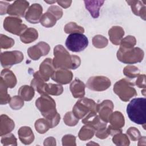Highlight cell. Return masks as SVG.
<instances>
[{
    "label": "cell",
    "mask_w": 146,
    "mask_h": 146,
    "mask_svg": "<svg viewBox=\"0 0 146 146\" xmlns=\"http://www.w3.org/2000/svg\"><path fill=\"white\" fill-rule=\"evenodd\" d=\"M50 50V46L46 42H40L29 47L27 50L29 56L33 60H38L41 56L47 55Z\"/></svg>",
    "instance_id": "obj_11"
},
{
    "label": "cell",
    "mask_w": 146,
    "mask_h": 146,
    "mask_svg": "<svg viewBox=\"0 0 146 146\" xmlns=\"http://www.w3.org/2000/svg\"><path fill=\"white\" fill-rule=\"evenodd\" d=\"M0 86L1 104H6L10 102L11 98L10 95L7 94V87L1 80L0 83Z\"/></svg>",
    "instance_id": "obj_34"
},
{
    "label": "cell",
    "mask_w": 146,
    "mask_h": 146,
    "mask_svg": "<svg viewBox=\"0 0 146 146\" xmlns=\"http://www.w3.org/2000/svg\"><path fill=\"white\" fill-rule=\"evenodd\" d=\"M18 94L25 101H30L34 96L35 91L33 87L25 85L19 88Z\"/></svg>",
    "instance_id": "obj_28"
},
{
    "label": "cell",
    "mask_w": 146,
    "mask_h": 146,
    "mask_svg": "<svg viewBox=\"0 0 146 146\" xmlns=\"http://www.w3.org/2000/svg\"><path fill=\"white\" fill-rule=\"evenodd\" d=\"M3 28L13 34L21 36L27 27L22 23L21 19L17 17H7L3 21Z\"/></svg>",
    "instance_id": "obj_8"
},
{
    "label": "cell",
    "mask_w": 146,
    "mask_h": 146,
    "mask_svg": "<svg viewBox=\"0 0 146 146\" xmlns=\"http://www.w3.org/2000/svg\"><path fill=\"white\" fill-rule=\"evenodd\" d=\"M56 2L58 5L61 6L62 7L66 9L70 6L72 1H57Z\"/></svg>",
    "instance_id": "obj_48"
},
{
    "label": "cell",
    "mask_w": 146,
    "mask_h": 146,
    "mask_svg": "<svg viewBox=\"0 0 146 146\" xmlns=\"http://www.w3.org/2000/svg\"><path fill=\"white\" fill-rule=\"evenodd\" d=\"M65 44L68 50L78 52L83 51L88 46V40L82 33H72L68 36Z\"/></svg>",
    "instance_id": "obj_7"
},
{
    "label": "cell",
    "mask_w": 146,
    "mask_h": 146,
    "mask_svg": "<svg viewBox=\"0 0 146 146\" xmlns=\"http://www.w3.org/2000/svg\"><path fill=\"white\" fill-rule=\"evenodd\" d=\"M108 35L112 43L115 45H119L124 35V31L121 27L113 26L109 30Z\"/></svg>",
    "instance_id": "obj_23"
},
{
    "label": "cell",
    "mask_w": 146,
    "mask_h": 146,
    "mask_svg": "<svg viewBox=\"0 0 146 146\" xmlns=\"http://www.w3.org/2000/svg\"><path fill=\"white\" fill-rule=\"evenodd\" d=\"M92 44L95 47L102 48L108 44L107 39L101 35H96L92 38Z\"/></svg>",
    "instance_id": "obj_35"
},
{
    "label": "cell",
    "mask_w": 146,
    "mask_h": 146,
    "mask_svg": "<svg viewBox=\"0 0 146 146\" xmlns=\"http://www.w3.org/2000/svg\"><path fill=\"white\" fill-rule=\"evenodd\" d=\"M82 121L83 124L92 127L95 131L106 128L107 123L103 121L96 112H90L82 119Z\"/></svg>",
    "instance_id": "obj_14"
},
{
    "label": "cell",
    "mask_w": 146,
    "mask_h": 146,
    "mask_svg": "<svg viewBox=\"0 0 146 146\" xmlns=\"http://www.w3.org/2000/svg\"><path fill=\"white\" fill-rule=\"evenodd\" d=\"M123 73L129 78H135L140 75V71L137 67L134 66H127L124 67Z\"/></svg>",
    "instance_id": "obj_36"
},
{
    "label": "cell",
    "mask_w": 146,
    "mask_h": 146,
    "mask_svg": "<svg viewBox=\"0 0 146 146\" xmlns=\"http://www.w3.org/2000/svg\"><path fill=\"white\" fill-rule=\"evenodd\" d=\"M64 32L67 34H72V33H83L84 32V29L83 27L78 25L75 22H70L66 24L64 29Z\"/></svg>",
    "instance_id": "obj_32"
},
{
    "label": "cell",
    "mask_w": 146,
    "mask_h": 146,
    "mask_svg": "<svg viewBox=\"0 0 146 146\" xmlns=\"http://www.w3.org/2000/svg\"><path fill=\"white\" fill-rule=\"evenodd\" d=\"M136 85L139 88H144L145 87V75H139L137 80H136Z\"/></svg>",
    "instance_id": "obj_45"
},
{
    "label": "cell",
    "mask_w": 146,
    "mask_h": 146,
    "mask_svg": "<svg viewBox=\"0 0 146 146\" xmlns=\"http://www.w3.org/2000/svg\"><path fill=\"white\" fill-rule=\"evenodd\" d=\"M134 84L126 79L117 81L113 86L114 92L123 102H128L129 99L137 95Z\"/></svg>",
    "instance_id": "obj_6"
},
{
    "label": "cell",
    "mask_w": 146,
    "mask_h": 146,
    "mask_svg": "<svg viewBox=\"0 0 146 146\" xmlns=\"http://www.w3.org/2000/svg\"><path fill=\"white\" fill-rule=\"evenodd\" d=\"M144 55V51L139 47L127 48L120 47L116 55L118 60L123 63L135 64L141 62Z\"/></svg>",
    "instance_id": "obj_4"
},
{
    "label": "cell",
    "mask_w": 146,
    "mask_h": 146,
    "mask_svg": "<svg viewBox=\"0 0 146 146\" xmlns=\"http://www.w3.org/2000/svg\"><path fill=\"white\" fill-rule=\"evenodd\" d=\"M85 7L94 18L99 16V10L104 3V1H84Z\"/></svg>",
    "instance_id": "obj_24"
},
{
    "label": "cell",
    "mask_w": 146,
    "mask_h": 146,
    "mask_svg": "<svg viewBox=\"0 0 146 146\" xmlns=\"http://www.w3.org/2000/svg\"><path fill=\"white\" fill-rule=\"evenodd\" d=\"M131 6L132 12L136 15L140 16L145 20V2L144 1H127Z\"/></svg>",
    "instance_id": "obj_21"
},
{
    "label": "cell",
    "mask_w": 146,
    "mask_h": 146,
    "mask_svg": "<svg viewBox=\"0 0 146 146\" xmlns=\"http://www.w3.org/2000/svg\"><path fill=\"white\" fill-rule=\"evenodd\" d=\"M56 68L54 66L52 59L51 58L45 59L39 66V70L38 71L41 78L47 82L51 77Z\"/></svg>",
    "instance_id": "obj_15"
},
{
    "label": "cell",
    "mask_w": 146,
    "mask_h": 146,
    "mask_svg": "<svg viewBox=\"0 0 146 146\" xmlns=\"http://www.w3.org/2000/svg\"><path fill=\"white\" fill-rule=\"evenodd\" d=\"M35 128L39 133L43 134L51 128V127L48 120L45 118H43L39 119L35 121Z\"/></svg>",
    "instance_id": "obj_31"
},
{
    "label": "cell",
    "mask_w": 146,
    "mask_h": 146,
    "mask_svg": "<svg viewBox=\"0 0 146 146\" xmlns=\"http://www.w3.org/2000/svg\"><path fill=\"white\" fill-rule=\"evenodd\" d=\"M23 59V54L19 51H5L1 54V63L5 68L21 63Z\"/></svg>",
    "instance_id": "obj_9"
},
{
    "label": "cell",
    "mask_w": 146,
    "mask_h": 146,
    "mask_svg": "<svg viewBox=\"0 0 146 146\" xmlns=\"http://www.w3.org/2000/svg\"><path fill=\"white\" fill-rule=\"evenodd\" d=\"M44 2H46V3H50V4H52V3H55V2H56V1H44Z\"/></svg>",
    "instance_id": "obj_49"
},
{
    "label": "cell",
    "mask_w": 146,
    "mask_h": 146,
    "mask_svg": "<svg viewBox=\"0 0 146 146\" xmlns=\"http://www.w3.org/2000/svg\"><path fill=\"white\" fill-rule=\"evenodd\" d=\"M85 84L79 79H75L71 82L70 89L75 98H83L85 95Z\"/></svg>",
    "instance_id": "obj_18"
},
{
    "label": "cell",
    "mask_w": 146,
    "mask_h": 146,
    "mask_svg": "<svg viewBox=\"0 0 146 146\" xmlns=\"http://www.w3.org/2000/svg\"><path fill=\"white\" fill-rule=\"evenodd\" d=\"M29 2L26 1H15L10 5L7 10V14L19 17H23L28 10Z\"/></svg>",
    "instance_id": "obj_12"
},
{
    "label": "cell",
    "mask_w": 146,
    "mask_h": 146,
    "mask_svg": "<svg viewBox=\"0 0 146 146\" xmlns=\"http://www.w3.org/2000/svg\"><path fill=\"white\" fill-rule=\"evenodd\" d=\"M43 8L39 3H33L27 10L25 17L29 22L35 24L40 22L42 17Z\"/></svg>",
    "instance_id": "obj_13"
},
{
    "label": "cell",
    "mask_w": 146,
    "mask_h": 146,
    "mask_svg": "<svg viewBox=\"0 0 146 146\" xmlns=\"http://www.w3.org/2000/svg\"><path fill=\"white\" fill-rule=\"evenodd\" d=\"M113 109V104L110 100L103 101L101 103L98 104V112L99 116L104 122L108 123L109 118L112 113Z\"/></svg>",
    "instance_id": "obj_17"
},
{
    "label": "cell",
    "mask_w": 146,
    "mask_h": 146,
    "mask_svg": "<svg viewBox=\"0 0 146 146\" xmlns=\"http://www.w3.org/2000/svg\"><path fill=\"white\" fill-rule=\"evenodd\" d=\"M10 107L14 110H18L21 109L24 104V100L19 96H14L11 98L9 103Z\"/></svg>",
    "instance_id": "obj_37"
},
{
    "label": "cell",
    "mask_w": 146,
    "mask_h": 146,
    "mask_svg": "<svg viewBox=\"0 0 146 146\" xmlns=\"http://www.w3.org/2000/svg\"><path fill=\"white\" fill-rule=\"evenodd\" d=\"M127 133L133 141H136L139 139L141 137L139 131L135 127H130L127 131Z\"/></svg>",
    "instance_id": "obj_43"
},
{
    "label": "cell",
    "mask_w": 146,
    "mask_h": 146,
    "mask_svg": "<svg viewBox=\"0 0 146 146\" xmlns=\"http://www.w3.org/2000/svg\"><path fill=\"white\" fill-rule=\"evenodd\" d=\"M108 122L111 123L110 125L112 127L121 128L124 125V117L120 112L115 111L111 113Z\"/></svg>",
    "instance_id": "obj_26"
},
{
    "label": "cell",
    "mask_w": 146,
    "mask_h": 146,
    "mask_svg": "<svg viewBox=\"0 0 146 146\" xmlns=\"http://www.w3.org/2000/svg\"><path fill=\"white\" fill-rule=\"evenodd\" d=\"M1 143L3 145H17V139L15 136L12 133H9L8 135H5V136H2Z\"/></svg>",
    "instance_id": "obj_41"
},
{
    "label": "cell",
    "mask_w": 146,
    "mask_h": 146,
    "mask_svg": "<svg viewBox=\"0 0 146 146\" xmlns=\"http://www.w3.org/2000/svg\"><path fill=\"white\" fill-rule=\"evenodd\" d=\"M95 132V130L92 127L86 125L82 127L79 131L78 136L81 140H87L91 139Z\"/></svg>",
    "instance_id": "obj_30"
},
{
    "label": "cell",
    "mask_w": 146,
    "mask_h": 146,
    "mask_svg": "<svg viewBox=\"0 0 146 146\" xmlns=\"http://www.w3.org/2000/svg\"><path fill=\"white\" fill-rule=\"evenodd\" d=\"M56 21H58L56 18L50 12L47 11L42 15L40 22L43 26L49 28L54 26L56 24Z\"/></svg>",
    "instance_id": "obj_29"
},
{
    "label": "cell",
    "mask_w": 146,
    "mask_h": 146,
    "mask_svg": "<svg viewBox=\"0 0 146 146\" xmlns=\"http://www.w3.org/2000/svg\"><path fill=\"white\" fill-rule=\"evenodd\" d=\"M10 4L6 2L0 1V8H1V15L6 14L7 13V10Z\"/></svg>",
    "instance_id": "obj_47"
},
{
    "label": "cell",
    "mask_w": 146,
    "mask_h": 146,
    "mask_svg": "<svg viewBox=\"0 0 146 146\" xmlns=\"http://www.w3.org/2000/svg\"><path fill=\"white\" fill-rule=\"evenodd\" d=\"M75 116L79 119H82L90 112H98V104L92 99L82 98L74 105L72 111Z\"/></svg>",
    "instance_id": "obj_5"
},
{
    "label": "cell",
    "mask_w": 146,
    "mask_h": 146,
    "mask_svg": "<svg viewBox=\"0 0 146 146\" xmlns=\"http://www.w3.org/2000/svg\"><path fill=\"white\" fill-rule=\"evenodd\" d=\"M63 88L60 84L46 83L43 88V94L58 96L63 93Z\"/></svg>",
    "instance_id": "obj_27"
},
{
    "label": "cell",
    "mask_w": 146,
    "mask_h": 146,
    "mask_svg": "<svg viewBox=\"0 0 146 146\" xmlns=\"http://www.w3.org/2000/svg\"><path fill=\"white\" fill-rule=\"evenodd\" d=\"M1 80L5 85L10 88L14 87L17 84V78L14 73L8 68H5L1 71Z\"/></svg>",
    "instance_id": "obj_22"
},
{
    "label": "cell",
    "mask_w": 146,
    "mask_h": 146,
    "mask_svg": "<svg viewBox=\"0 0 146 146\" xmlns=\"http://www.w3.org/2000/svg\"><path fill=\"white\" fill-rule=\"evenodd\" d=\"M112 141L116 145H128L129 144L128 136L125 134H123L121 132L114 135L112 138Z\"/></svg>",
    "instance_id": "obj_33"
},
{
    "label": "cell",
    "mask_w": 146,
    "mask_h": 146,
    "mask_svg": "<svg viewBox=\"0 0 146 146\" xmlns=\"http://www.w3.org/2000/svg\"><path fill=\"white\" fill-rule=\"evenodd\" d=\"M146 99L137 98L130 101L127 107V113L129 119L133 123L143 125L145 129Z\"/></svg>",
    "instance_id": "obj_3"
},
{
    "label": "cell",
    "mask_w": 146,
    "mask_h": 146,
    "mask_svg": "<svg viewBox=\"0 0 146 146\" xmlns=\"http://www.w3.org/2000/svg\"><path fill=\"white\" fill-rule=\"evenodd\" d=\"M1 48L7 49L13 47L14 44V40L11 38L8 37L7 36L3 34H1Z\"/></svg>",
    "instance_id": "obj_40"
},
{
    "label": "cell",
    "mask_w": 146,
    "mask_h": 146,
    "mask_svg": "<svg viewBox=\"0 0 146 146\" xmlns=\"http://www.w3.org/2000/svg\"><path fill=\"white\" fill-rule=\"evenodd\" d=\"M38 38V33L36 29L30 27L27 28L25 32L20 36V39L22 42L27 44L30 43Z\"/></svg>",
    "instance_id": "obj_25"
},
{
    "label": "cell",
    "mask_w": 146,
    "mask_h": 146,
    "mask_svg": "<svg viewBox=\"0 0 146 146\" xmlns=\"http://www.w3.org/2000/svg\"><path fill=\"white\" fill-rule=\"evenodd\" d=\"M54 55L52 62L56 69L75 70L80 65V58L76 55H70L61 44H58L54 47Z\"/></svg>",
    "instance_id": "obj_2"
},
{
    "label": "cell",
    "mask_w": 146,
    "mask_h": 146,
    "mask_svg": "<svg viewBox=\"0 0 146 146\" xmlns=\"http://www.w3.org/2000/svg\"><path fill=\"white\" fill-rule=\"evenodd\" d=\"M51 79L61 84H67L70 83L73 78L72 72L67 69L57 68L51 76Z\"/></svg>",
    "instance_id": "obj_16"
},
{
    "label": "cell",
    "mask_w": 146,
    "mask_h": 146,
    "mask_svg": "<svg viewBox=\"0 0 146 146\" xmlns=\"http://www.w3.org/2000/svg\"><path fill=\"white\" fill-rule=\"evenodd\" d=\"M14 121L6 115H1L0 123L1 136L10 133L14 128Z\"/></svg>",
    "instance_id": "obj_20"
},
{
    "label": "cell",
    "mask_w": 146,
    "mask_h": 146,
    "mask_svg": "<svg viewBox=\"0 0 146 146\" xmlns=\"http://www.w3.org/2000/svg\"><path fill=\"white\" fill-rule=\"evenodd\" d=\"M79 120V119L75 116L72 112H67L63 117L64 123L68 126H75L78 123Z\"/></svg>",
    "instance_id": "obj_39"
},
{
    "label": "cell",
    "mask_w": 146,
    "mask_h": 146,
    "mask_svg": "<svg viewBox=\"0 0 146 146\" xmlns=\"http://www.w3.org/2000/svg\"><path fill=\"white\" fill-rule=\"evenodd\" d=\"M108 135L109 134L107 132L106 127L99 129L96 132V136L101 139H104L105 138H107Z\"/></svg>",
    "instance_id": "obj_46"
},
{
    "label": "cell",
    "mask_w": 146,
    "mask_h": 146,
    "mask_svg": "<svg viewBox=\"0 0 146 146\" xmlns=\"http://www.w3.org/2000/svg\"><path fill=\"white\" fill-rule=\"evenodd\" d=\"M111 84V80L103 76H96L90 77L86 84L90 90L95 91H103L108 89Z\"/></svg>",
    "instance_id": "obj_10"
},
{
    "label": "cell",
    "mask_w": 146,
    "mask_h": 146,
    "mask_svg": "<svg viewBox=\"0 0 146 146\" xmlns=\"http://www.w3.org/2000/svg\"><path fill=\"white\" fill-rule=\"evenodd\" d=\"M47 11L50 12L57 19V20L60 19L63 15V11L61 8L56 5H52L49 7L47 9Z\"/></svg>",
    "instance_id": "obj_42"
},
{
    "label": "cell",
    "mask_w": 146,
    "mask_h": 146,
    "mask_svg": "<svg viewBox=\"0 0 146 146\" xmlns=\"http://www.w3.org/2000/svg\"><path fill=\"white\" fill-rule=\"evenodd\" d=\"M35 106L44 117L48 120L51 128L58 124L60 116L56 111V103L52 98L47 94L41 95L35 101Z\"/></svg>",
    "instance_id": "obj_1"
},
{
    "label": "cell",
    "mask_w": 146,
    "mask_h": 146,
    "mask_svg": "<svg viewBox=\"0 0 146 146\" xmlns=\"http://www.w3.org/2000/svg\"><path fill=\"white\" fill-rule=\"evenodd\" d=\"M18 135L21 141L25 145L31 144L34 140V135L29 127L23 126L21 127L18 131Z\"/></svg>",
    "instance_id": "obj_19"
},
{
    "label": "cell",
    "mask_w": 146,
    "mask_h": 146,
    "mask_svg": "<svg viewBox=\"0 0 146 146\" xmlns=\"http://www.w3.org/2000/svg\"><path fill=\"white\" fill-rule=\"evenodd\" d=\"M76 137L72 135H64L62 139V145H76L75 143Z\"/></svg>",
    "instance_id": "obj_44"
},
{
    "label": "cell",
    "mask_w": 146,
    "mask_h": 146,
    "mask_svg": "<svg viewBox=\"0 0 146 146\" xmlns=\"http://www.w3.org/2000/svg\"><path fill=\"white\" fill-rule=\"evenodd\" d=\"M136 43V38L133 36L128 35L122 39L120 42V46L123 48H132Z\"/></svg>",
    "instance_id": "obj_38"
}]
</instances>
